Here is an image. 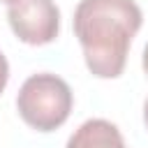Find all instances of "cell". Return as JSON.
Wrapping results in <instances>:
<instances>
[{
  "mask_svg": "<svg viewBox=\"0 0 148 148\" xmlns=\"http://www.w3.org/2000/svg\"><path fill=\"white\" fill-rule=\"evenodd\" d=\"M141 23L143 14L134 0H81L76 5L74 35L92 76L118 79L123 74Z\"/></svg>",
  "mask_w": 148,
  "mask_h": 148,
  "instance_id": "6da1fadb",
  "label": "cell"
},
{
  "mask_svg": "<svg viewBox=\"0 0 148 148\" xmlns=\"http://www.w3.org/2000/svg\"><path fill=\"white\" fill-rule=\"evenodd\" d=\"M74 95L65 79L39 72L23 81L16 95V109L25 125L37 132H53L62 127L72 113Z\"/></svg>",
  "mask_w": 148,
  "mask_h": 148,
  "instance_id": "7a4b0ae2",
  "label": "cell"
},
{
  "mask_svg": "<svg viewBox=\"0 0 148 148\" xmlns=\"http://www.w3.org/2000/svg\"><path fill=\"white\" fill-rule=\"evenodd\" d=\"M7 21L12 32L30 46L51 44L60 32V9L53 0H12Z\"/></svg>",
  "mask_w": 148,
  "mask_h": 148,
  "instance_id": "3957f363",
  "label": "cell"
},
{
  "mask_svg": "<svg viewBox=\"0 0 148 148\" xmlns=\"http://www.w3.org/2000/svg\"><path fill=\"white\" fill-rule=\"evenodd\" d=\"M67 148H127L120 130L104 118H90L81 123L67 139Z\"/></svg>",
  "mask_w": 148,
  "mask_h": 148,
  "instance_id": "277c9868",
  "label": "cell"
},
{
  "mask_svg": "<svg viewBox=\"0 0 148 148\" xmlns=\"http://www.w3.org/2000/svg\"><path fill=\"white\" fill-rule=\"evenodd\" d=\"M7 81H9V62H7V58H5L2 51H0V95H2V90L7 88Z\"/></svg>",
  "mask_w": 148,
  "mask_h": 148,
  "instance_id": "5b68a950",
  "label": "cell"
},
{
  "mask_svg": "<svg viewBox=\"0 0 148 148\" xmlns=\"http://www.w3.org/2000/svg\"><path fill=\"white\" fill-rule=\"evenodd\" d=\"M141 65H143V72L148 74V44H146V49H143V58H141Z\"/></svg>",
  "mask_w": 148,
  "mask_h": 148,
  "instance_id": "8992f818",
  "label": "cell"
},
{
  "mask_svg": "<svg viewBox=\"0 0 148 148\" xmlns=\"http://www.w3.org/2000/svg\"><path fill=\"white\" fill-rule=\"evenodd\" d=\"M143 125H146V130H148V97H146V102H143Z\"/></svg>",
  "mask_w": 148,
  "mask_h": 148,
  "instance_id": "52a82bcc",
  "label": "cell"
},
{
  "mask_svg": "<svg viewBox=\"0 0 148 148\" xmlns=\"http://www.w3.org/2000/svg\"><path fill=\"white\" fill-rule=\"evenodd\" d=\"M0 2H12V0H0Z\"/></svg>",
  "mask_w": 148,
  "mask_h": 148,
  "instance_id": "ba28073f",
  "label": "cell"
}]
</instances>
